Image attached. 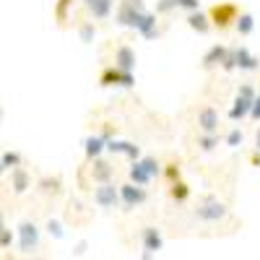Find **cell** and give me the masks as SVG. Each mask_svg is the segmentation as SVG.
Here are the masks:
<instances>
[{
    "label": "cell",
    "mask_w": 260,
    "mask_h": 260,
    "mask_svg": "<svg viewBox=\"0 0 260 260\" xmlns=\"http://www.w3.org/2000/svg\"><path fill=\"white\" fill-rule=\"evenodd\" d=\"M91 201H94L99 208H104V211L117 208V206H120V185H115V182L96 185L94 192H91Z\"/></svg>",
    "instance_id": "cell-9"
},
{
    "label": "cell",
    "mask_w": 260,
    "mask_h": 260,
    "mask_svg": "<svg viewBox=\"0 0 260 260\" xmlns=\"http://www.w3.org/2000/svg\"><path fill=\"white\" fill-rule=\"evenodd\" d=\"M0 164H3V169H18V167H24V156L18 154V151H3L0 154Z\"/></svg>",
    "instance_id": "cell-26"
},
{
    "label": "cell",
    "mask_w": 260,
    "mask_h": 260,
    "mask_svg": "<svg viewBox=\"0 0 260 260\" xmlns=\"http://www.w3.org/2000/svg\"><path fill=\"white\" fill-rule=\"evenodd\" d=\"M37 187L45 192V195H60V190H62V182H60V177L55 175V177H50V175H45L39 182H37Z\"/></svg>",
    "instance_id": "cell-24"
},
{
    "label": "cell",
    "mask_w": 260,
    "mask_h": 260,
    "mask_svg": "<svg viewBox=\"0 0 260 260\" xmlns=\"http://www.w3.org/2000/svg\"><path fill=\"white\" fill-rule=\"evenodd\" d=\"M83 250H86V242H78L76 245V255H83Z\"/></svg>",
    "instance_id": "cell-36"
},
{
    "label": "cell",
    "mask_w": 260,
    "mask_h": 260,
    "mask_svg": "<svg viewBox=\"0 0 260 260\" xmlns=\"http://www.w3.org/2000/svg\"><path fill=\"white\" fill-rule=\"evenodd\" d=\"M224 73H232V71H242V73H257L260 71V57H255L245 45L240 47H229V57L226 62L221 65Z\"/></svg>",
    "instance_id": "cell-5"
},
{
    "label": "cell",
    "mask_w": 260,
    "mask_h": 260,
    "mask_svg": "<svg viewBox=\"0 0 260 260\" xmlns=\"http://www.w3.org/2000/svg\"><path fill=\"white\" fill-rule=\"evenodd\" d=\"M78 37H81V42H86V45H89V42H94V37H96V24L91 18H86V21H81L78 24Z\"/></svg>",
    "instance_id": "cell-27"
},
{
    "label": "cell",
    "mask_w": 260,
    "mask_h": 260,
    "mask_svg": "<svg viewBox=\"0 0 260 260\" xmlns=\"http://www.w3.org/2000/svg\"><path fill=\"white\" fill-rule=\"evenodd\" d=\"M86 169L91 172V180H94V185H107V182H115V175H117V169H115L110 161H102V159L91 161Z\"/></svg>",
    "instance_id": "cell-15"
},
{
    "label": "cell",
    "mask_w": 260,
    "mask_h": 260,
    "mask_svg": "<svg viewBox=\"0 0 260 260\" xmlns=\"http://www.w3.org/2000/svg\"><path fill=\"white\" fill-rule=\"evenodd\" d=\"M11 242H13V232L6 229V226H0V250L11 247Z\"/></svg>",
    "instance_id": "cell-32"
},
{
    "label": "cell",
    "mask_w": 260,
    "mask_h": 260,
    "mask_svg": "<svg viewBox=\"0 0 260 260\" xmlns=\"http://www.w3.org/2000/svg\"><path fill=\"white\" fill-rule=\"evenodd\" d=\"M143 39H156V37H161V29H159V16L154 13V11H148L146 16H143V21H141V26L136 29Z\"/></svg>",
    "instance_id": "cell-19"
},
{
    "label": "cell",
    "mask_w": 260,
    "mask_h": 260,
    "mask_svg": "<svg viewBox=\"0 0 260 260\" xmlns=\"http://www.w3.org/2000/svg\"><path fill=\"white\" fill-rule=\"evenodd\" d=\"M34 180H31V172L26 167H18L11 172V187H13V195H24L26 190H31Z\"/></svg>",
    "instance_id": "cell-18"
},
{
    "label": "cell",
    "mask_w": 260,
    "mask_h": 260,
    "mask_svg": "<svg viewBox=\"0 0 260 260\" xmlns=\"http://www.w3.org/2000/svg\"><path fill=\"white\" fill-rule=\"evenodd\" d=\"M224 143H226L229 148H237V146H242V143H245V133H242L240 127H232L229 133L224 136Z\"/></svg>",
    "instance_id": "cell-30"
},
{
    "label": "cell",
    "mask_w": 260,
    "mask_h": 260,
    "mask_svg": "<svg viewBox=\"0 0 260 260\" xmlns=\"http://www.w3.org/2000/svg\"><path fill=\"white\" fill-rule=\"evenodd\" d=\"M226 57H229V47L226 45H213V47H208L206 50V55L201 57V68L203 71H219L221 65L226 62Z\"/></svg>",
    "instance_id": "cell-14"
},
{
    "label": "cell",
    "mask_w": 260,
    "mask_h": 260,
    "mask_svg": "<svg viewBox=\"0 0 260 260\" xmlns=\"http://www.w3.org/2000/svg\"><path fill=\"white\" fill-rule=\"evenodd\" d=\"M240 11H242V8L237 6V3L221 0V3L211 6L206 13H208V18H211V26H213V29L229 31V29H234V21H237V16H240Z\"/></svg>",
    "instance_id": "cell-6"
},
{
    "label": "cell",
    "mask_w": 260,
    "mask_h": 260,
    "mask_svg": "<svg viewBox=\"0 0 260 260\" xmlns=\"http://www.w3.org/2000/svg\"><path fill=\"white\" fill-rule=\"evenodd\" d=\"M99 83L102 86H122V89H133V86H136V76L127 73V71H117V68H112V65H107V68H102V73H99Z\"/></svg>",
    "instance_id": "cell-12"
},
{
    "label": "cell",
    "mask_w": 260,
    "mask_h": 260,
    "mask_svg": "<svg viewBox=\"0 0 260 260\" xmlns=\"http://www.w3.org/2000/svg\"><path fill=\"white\" fill-rule=\"evenodd\" d=\"M45 229H47V234H50V237H55V240H62V237H65V226H62L57 219H47Z\"/></svg>",
    "instance_id": "cell-31"
},
{
    "label": "cell",
    "mask_w": 260,
    "mask_h": 260,
    "mask_svg": "<svg viewBox=\"0 0 260 260\" xmlns=\"http://www.w3.org/2000/svg\"><path fill=\"white\" fill-rule=\"evenodd\" d=\"M161 175H164V180L172 185V182H180L182 180V169H180V161H167L164 164V169H161Z\"/></svg>",
    "instance_id": "cell-28"
},
{
    "label": "cell",
    "mask_w": 260,
    "mask_h": 260,
    "mask_svg": "<svg viewBox=\"0 0 260 260\" xmlns=\"http://www.w3.org/2000/svg\"><path fill=\"white\" fill-rule=\"evenodd\" d=\"M192 219L201 221V224H219V221L229 219V208H226L224 201L216 198L213 192H208V195H201L198 203H195Z\"/></svg>",
    "instance_id": "cell-1"
},
{
    "label": "cell",
    "mask_w": 260,
    "mask_h": 260,
    "mask_svg": "<svg viewBox=\"0 0 260 260\" xmlns=\"http://www.w3.org/2000/svg\"><path fill=\"white\" fill-rule=\"evenodd\" d=\"M172 3H175V11H182L185 16L203 11V8H201V0H172Z\"/></svg>",
    "instance_id": "cell-29"
},
{
    "label": "cell",
    "mask_w": 260,
    "mask_h": 260,
    "mask_svg": "<svg viewBox=\"0 0 260 260\" xmlns=\"http://www.w3.org/2000/svg\"><path fill=\"white\" fill-rule=\"evenodd\" d=\"M76 6V0H57L55 3V21L60 26L68 24V18H71V8Z\"/></svg>",
    "instance_id": "cell-25"
},
{
    "label": "cell",
    "mask_w": 260,
    "mask_h": 260,
    "mask_svg": "<svg viewBox=\"0 0 260 260\" xmlns=\"http://www.w3.org/2000/svg\"><path fill=\"white\" fill-rule=\"evenodd\" d=\"M250 164H252V167H260V151H255V154L250 156Z\"/></svg>",
    "instance_id": "cell-34"
},
{
    "label": "cell",
    "mask_w": 260,
    "mask_h": 260,
    "mask_svg": "<svg viewBox=\"0 0 260 260\" xmlns=\"http://www.w3.org/2000/svg\"><path fill=\"white\" fill-rule=\"evenodd\" d=\"M161 169H164L161 159L143 156V159H138V161H133L127 167V182L136 185V187H146V185L154 182L156 177H161Z\"/></svg>",
    "instance_id": "cell-2"
},
{
    "label": "cell",
    "mask_w": 260,
    "mask_h": 260,
    "mask_svg": "<svg viewBox=\"0 0 260 260\" xmlns=\"http://www.w3.org/2000/svg\"><path fill=\"white\" fill-rule=\"evenodd\" d=\"M81 3H83L86 13L91 16V21H104L115 11V0H81Z\"/></svg>",
    "instance_id": "cell-16"
},
{
    "label": "cell",
    "mask_w": 260,
    "mask_h": 260,
    "mask_svg": "<svg viewBox=\"0 0 260 260\" xmlns=\"http://www.w3.org/2000/svg\"><path fill=\"white\" fill-rule=\"evenodd\" d=\"M18 247H21V252H34V250H39V226L34 224V221H21L18 224Z\"/></svg>",
    "instance_id": "cell-13"
},
{
    "label": "cell",
    "mask_w": 260,
    "mask_h": 260,
    "mask_svg": "<svg viewBox=\"0 0 260 260\" xmlns=\"http://www.w3.org/2000/svg\"><path fill=\"white\" fill-rule=\"evenodd\" d=\"M221 136L219 133H198L195 136V148L203 151V154H208V151H213L216 146H219Z\"/></svg>",
    "instance_id": "cell-22"
},
{
    "label": "cell",
    "mask_w": 260,
    "mask_h": 260,
    "mask_svg": "<svg viewBox=\"0 0 260 260\" xmlns=\"http://www.w3.org/2000/svg\"><path fill=\"white\" fill-rule=\"evenodd\" d=\"M148 13L143 0H120L117 3V11H115V24L117 26H125V29H138L143 16Z\"/></svg>",
    "instance_id": "cell-4"
},
{
    "label": "cell",
    "mask_w": 260,
    "mask_h": 260,
    "mask_svg": "<svg viewBox=\"0 0 260 260\" xmlns=\"http://www.w3.org/2000/svg\"><path fill=\"white\" fill-rule=\"evenodd\" d=\"M255 151H260V127L255 130Z\"/></svg>",
    "instance_id": "cell-35"
},
{
    "label": "cell",
    "mask_w": 260,
    "mask_h": 260,
    "mask_svg": "<svg viewBox=\"0 0 260 260\" xmlns=\"http://www.w3.org/2000/svg\"><path fill=\"white\" fill-rule=\"evenodd\" d=\"M148 203V190L146 187H136V185H120V206L125 211H133V208H141Z\"/></svg>",
    "instance_id": "cell-10"
},
{
    "label": "cell",
    "mask_w": 260,
    "mask_h": 260,
    "mask_svg": "<svg viewBox=\"0 0 260 260\" xmlns=\"http://www.w3.org/2000/svg\"><path fill=\"white\" fill-rule=\"evenodd\" d=\"M257 99V91H255V86L250 81L240 83L237 86V96L232 99V107H229V120L232 122H242L250 117L252 112V102Z\"/></svg>",
    "instance_id": "cell-3"
},
{
    "label": "cell",
    "mask_w": 260,
    "mask_h": 260,
    "mask_svg": "<svg viewBox=\"0 0 260 260\" xmlns=\"http://www.w3.org/2000/svg\"><path fill=\"white\" fill-rule=\"evenodd\" d=\"M185 21H187V26H190L192 31H198V34H208V31L213 29V26H211V18H208L206 11L190 13V16H185Z\"/></svg>",
    "instance_id": "cell-20"
},
{
    "label": "cell",
    "mask_w": 260,
    "mask_h": 260,
    "mask_svg": "<svg viewBox=\"0 0 260 260\" xmlns=\"http://www.w3.org/2000/svg\"><path fill=\"white\" fill-rule=\"evenodd\" d=\"M172 11H175V3H172V0H159V3H156V16H167V13H172Z\"/></svg>",
    "instance_id": "cell-33"
},
{
    "label": "cell",
    "mask_w": 260,
    "mask_h": 260,
    "mask_svg": "<svg viewBox=\"0 0 260 260\" xmlns=\"http://www.w3.org/2000/svg\"><path fill=\"white\" fill-rule=\"evenodd\" d=\"M112 52H115V57H112V68H117V71H127V73H133V71H136L138 55H136V50L130 47L127 42H115Z\"/></svg>",
    "instance_id": "cell-11"
},
{
    "label": "cell",
    "mask_w": 260,
    "mask_h": 260,
    "mask_svg": "<svg viewBox=\"0 0 260 260\" xmlns=\"http://www.w3.org/2000/svg\"><path fill=\"white\" fill-rule=\"evenodd\" d=\"M3 172H6V169H3V164H0V175H3Z\"/></svg>",
    "instance_id": "cell-38"
},
{
    "label": "cell",
    "mask_w": 260,
    "mask_h": 260,
    "mask_svg": "<svg viewBox=\"0 0 260 260\" xmlns=\"http://www.w3.org/2000/svg\"><path fill=\"white\" fill-rule=\"evenodd\" d=\"M104 151H107V141H104L99 133H94V136H86V138H83V154H86V164H91V161L102 159Z\"/></svg>",
    "instance_id": "cell-17"
},
{
    "label": "cell",
    "mask_w": 260,
    "mask_h": 260,
    "mask_svg": "<svg viewBox=\"0 0 260 260\" xmlns=\"http://www.w3.org/2000/svg\"><path fill=\"white\" fill-rule=\"evenodd\" d=\"M234 31L240 37H250L255 31V16L250 11H240V16H237V21H234Z\"/></svg>",
    "instance_id": "cell-21"
},
{
    "label": "cell",
    "mask_w": 260,
    "mask_h": 260,
    "mask_svg": "<svg viewBox=\"0 0 260 260\" xmlns=\"http://www.w3.org/2000/svg\"><path fill=\"white\" fill-rule=\"evenodd\" d=\"M169 198L175 201V203H187L190 201V185L185 182V180H180V182H172L169 185Z\"/></svg>",
    "instance_id": "cell-23"
},
{
    "label": "cell",
    "mask_w": 260,
    "mask_h": 260,
    "mask_svg": "<svg viewBox=\"0 0 260 260\" xmlns=\"http://www.w3.org/2000/svg\"><path fill=\"white\" fill-rule=\"evenodd\" d=\"M0 226H3V211H0Z\"/></svg>",
    "instance_id": "cell-37"
},
{
    "label": "cell",
    "mask_w": 260,
    "mask_h": 260,
    "mask_svg": "<svg viewBox=\"0 0 260 260\" xmlns=\"http://www.w3.org/2000/svg\"><path fill=\"white\" fill-rule=\"evenodd\" d=\"M141 247H143V260H151L164 247V234L156 224H146L141 229Z\"/></svg>",
    "instance_id": "cell-8"
},
{
    "label": "cell",
    "mask_w": 260,
    "mask_h": 260,
    "mask_svg": "<svg viewBox=\"0 0 260 260\" xmlns=\"http://www.w3.org/2000/svg\"><path fill=\"white\" fill-rule=\"evenodd\" d=\"M219 125H221V115L213 104H201L195 110V127H198V133H219Z\"/></svg>",
    "instance_id": "cell-7"
}]
</instances>
